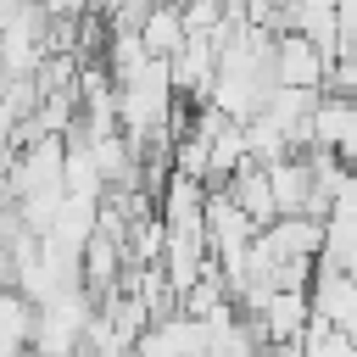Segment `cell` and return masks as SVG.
I'll return each instance as SVG.
<instances>
[{
	"label": "cell",
	"mask_w": 357,
	"mask_h": 357,
	"mask_svg": "<svg viewBox=\"0 0 357 357\" xmlns=\"http://www.w3.org/2000/svg\"><path fill=\"white\" fill-rule=\"evenodd\" d=\"M251 324H257V335H262L268 346L307 340V324H312V296H307V290H273Z\"/></svg>",
	"instance_id": "4"
},
{
	"label": "cell",
	"mask_w": 357,
	"mask_h": 357,
	"mask_svg": "<svg viewBox=\"0 0 357 357\" xmlns=\"http://www.w3.org/2000/svg\"><path fill=\"white\" fill-rule=\"evenodd\" d=\"M251 162V151H245V123H234V117H218V128H212V167H206V190H218L234 167H245Z\"/></svg>",
	"instance_id": "11"
},
{
	"label": "cell",
	"mask_w": 357,
	"mask_h": 357,
	"mask_svg": "<svg viewBox=\"0 0 357 357\" xmlns=\"http://www.w3.org/2000/svg\"><path fill=\"white\" fill-rule=\"evenodd\" d=\"M39 6H45V17H56V22H73V17H89L95 0H39Z\"/></svg>",
	"instance_id": "15"
},
{
	"label": "cell",
	"mask_w": 357,
	"mask_h": 357,
	"mask_svg": "<svg viewBox=\"0 0 357 357\" xmlns=\"http://www.w3.org/2000/svg\"><path fill=\"white\" fill-rule=\"evenodd\" d=\"M268 184H273V206H279V218H296V212L318 218V212H312V162H307L301 151L268 162Z\"/></svg>",
	"instance_id": "5"
},
{
	"label": "cell",
	"mask_w": 357,
	"mask_h": 357,
	"mask_svg": "<svg viewBox=\"0 0 357 357\" xmlns=\"http://www.w3.org/2000/svg\"><path fill=\"white\" fill-rule=\"evenodd\" d=\"M139 39H145V50H151L156 61H167V56L190 39V28H184V6H178V0H156V6L139 17Z\"/></svg>",
	"instance_id": "9"
},
{
	"label": "cell",
	"mask_w": 357,
	"mask_h": 357,
	"mask_svg": "<svg viewBox=\"0 0 357 357\" xmlns=\"http://www.w3.org/2000/svg\"><path fill=\"white\" fill-rule=\"evenodd\" d=\"M78 268H84V290H89V301L112 296V290H117V279H123V268H128L123 240H117V234H106V229H95V234H89V245H84V257H78Z\"/></svg>",
	"instance_id": "6"
},
{
	"label": "cell",
	"mask_w": 357,
	"mask_h": 357,
	"mask_svg": "<svg viewBox=\"0 0 357 357\" xmlns=\"http://www.w3.org/2000/svg\"><path fill=\"white\" fill-rule=\"evenodd\" d=\"M0 95H6V73H0Z\"/></svg>",
	"instance_id": "19"
},
{
	"label": "cell",
	"mask_w": 357,
	"mask_h": 357,
	"mask_svg": "<svg viewBox=\"0 0 357 357\" xmlns=\"http://www.w3.org/2000/svg\"><path fill=\"white\" fill-rule=\"evenodd\" d=\"M206 346H212V324L206 318L167 312V318H151V329L139 335L134 357H206Z\"/></svg>",
	"instance_id": "2"
},
{
	"label": "cell",
	"mask_w": 357,
	"mask_h": 357,
	"mask_svg": "<svg viewBox=\"0 0 357 357\" xmlns=\"http://www.w3.org/2000/svg\"><path fill=\"white\" fill-rule=\"evenodd\" d=\"M167 73H173V89L178 100L190 106H206L212 100V84H218V39L206 33H190L173 56H167Z\"/></svg>",
	"instance_id": "1"
},
{
	"label": "cell",
	"mask_w": 357,
	"mask_h": 357,
	"mask_svg": "<svg viewBox=\"0 0 357 357\" xmlns=\"http://www.w3.org/2000/svg\"><path fill=\"white\" fill-rule=\"evenodd\" d=\"M335 17H340V45H357V0H335Z\"/></svg>",
	"instance_id": "16"
},
{
	"label": "cell",
	"mask_w": 357,
	"mask_h": 357,
	"mask_svg": "<svg viewBox=\"0 0 357 357\" xmlns=\"http://www.w3.org/2000/svg\"><path fill=\"white\" fill-rule=\"evenodd\" d=\"M307 296H312V312H318V318H329L335 329H340V324H346V312L357 307V284H351L340 268H312V290H307Z\"/></svg>",
	"instance_id": "10"
},
{
	"label": "cell",
	"mask_w": 357,
	"mask_h": 357,
	"mask_svg": "<svg viewBox=\"0 0 357 357\" xmlns=\"http://www.w3.org/2000/svg\"><path fill=\"white\" fill-rule=\"evenodd\" d=\"M95 223H100V195H73V190H67V195H61V206H56L50 240L84 257V245H89V234H95Z\"/></svg>",
	"instance_id": "8"
},
{
	"label": "cell",
	"mask_w": 357,
	"mask_h": 357,
	"mask_svg": "<svg viewBox=\"0 0 357 357\" xmlns=\"http://www.w3.org/2000/svg\"><path fill=\"white\" fill-rule=\"evenodd\" d=\"M184 6V28L190 33H206V39H218L229 22H223V0H178Z\"/></svg>",
	"instance_id": "14"
},
{
	"label": "cell",
	"mask_w": 357,
	"mask_h": 357,
	"mask_svg": "<svg viewBox=\"0 0 357 357\" xmlns=\"http://www.w3.org/2000/svg\"><path fill=\"white\" fill-rule=\"evenodd\" d=\"M223 190H229V201H234L257 229H268V223L279 218V206H273V184H268V167H262V162L234 167V173L223 178Z\"/></svg>",
	"instance_id": "7"
},
{
	"label": "cell",
	"mask_w": 357,
	"mask_h": 357,
	"mask_svg": "<svg viewBox=\"0 0 357 357\" xmlns=\"http://www.w3.org/2000/svg\"><path fill=\"white\" fill-rule=\"evenodd\" d=\"M273 84H284V89H324L329 84V56L307 33L284 28L273 39Z\"/></svg>",
	"instance_id": "3"
},
{
	"label": "cell",
	"mask_w": 357,
	"mask_h": 357,
	"mask_svg": "<svg viewBox=\"0 0 357 357\" xmlns=\"http://www.w3.org/2000/svg\"><path fill=\"white\" fill-rule=\"evenodd\" d=\"M33 318H39V307H33L17 284H0V335H6V340H17V346H28Z\"/></svg>",
	"instance_id": "12"
},
{
	"label": "cell",
	"mask_w": 357,
	"mask_h": 357,
	"mask_svg": "<svg viewBox=\"0 0 357 357\" xmlns=\"http://www.w3.org/2000/svg\"><path fill=\"white\" fill-rule=\"evenodd\" d=\"M301 357H357V340H351L346 329H335L329 318H318V312H312L307 340H301Z\"/></svg>",
	"instance_id": "13"
},
{
	"label": "cell",
	"mask_w": 357,
	"mask_h": 357,
	"mask_svg": "<svg viewBox=\"0 0 357 357\" xmlns=\"http://www.w3.org/2000/svg\"><path fill=\"white\" fill-rule=\"evenodd\" d=\"M340 329H346V335H351V340H357V307H351V312H346V324H340Z\"/></svg>",
	"instance_id": "17"
},
{
	"label": "cell",
	"mask_w": 357,
	"mask_h": 357,
	"mask_svg": "<svg viewBox=\"0 0 357 357\" xmlns=\"http://www.w3.org/2000/svg\"><path fill=\"white\" fill-rule=\"evenodd\" d=\"M340 273H346V279H351V284H357V257H351V262H346V268H340Z\"/></svg>",
	"instance_id": "18"
}]
</instances>
